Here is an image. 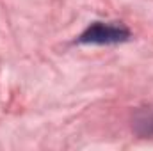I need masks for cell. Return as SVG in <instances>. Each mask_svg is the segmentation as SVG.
<instances>
[{
  "label": "cell",
  "mask_w": 153,
  "mask_h": 151,
  "mask_svg": "<svg viewBox=\"0 0 153 151\" xmlns=\"http://www.w3.org/2000/svg\"><path fill=\"white\" fill-rule=\"evenodd\" d=\"M134 132L139 137H153V107L137 110L134 115Z\"/></svg>",
  "instance_id": "2"
},
{
  "label": "cell",
  "mask_w": 153,
  "mask_h": 151,
  "mask_svg": "<svg viewBox=\"0 0 153 151\" xmlns=\"http://www.w3.org/2000/svg\"><path fill=\"white\" fill-rule=\"evenodd\" d=\"M128 38H130V32L121 23L94 21L80 34L78 43H84V44H116V43L126 41Z\"/></svg>",
  "instance_id": "1"
}]
</instances>
